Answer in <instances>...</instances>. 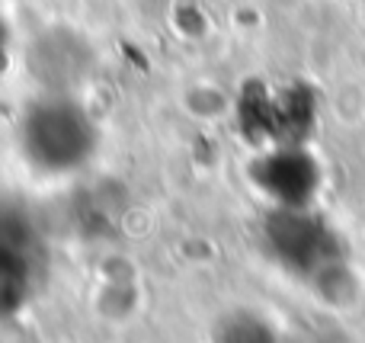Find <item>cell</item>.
<instances>
[{
	"label": "cell",
	"instance_id": "6da1fadb",
	"mask_svg": "<svg viewBox=\"0 0 365 343\" xmlns=\"http://www.w3.org/2000/svg\"><path fill=\"white\" fill-rule=\"evenodd\" d=\"M96 128L68 96H45L23 119V151L42 170H74L90 158Z\"/></svg>",
	"mask_w": 365,
	"mask_h": 343
}]
</instances>
